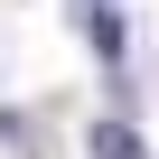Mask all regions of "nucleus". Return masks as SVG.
<instances>
[{"mask_svg": "<svg viewBox=\"0 0 159 159\" xmlns=\"http://www.w3.org/2000/svg\"><path fill=\"white\" fill-rule=\"evenodd\" d=\"M84 150H94V159H150L131 122H94V131H84Z\"/></svg>", "mask_w": 159, "mask_h": 159, "instance_id": "nucleus-2", "label": "nucleus"}, {"mask_svg": "<svg viewBox=\"0 0 159 159\" xmlns=\"http://www.w3.org/2000/svg\"><path fill=\"white\" fill-rule=\"evenodd\" d=\"M0 140H10V150H38V131H28V112H0Z\"/></svg>", "mask_w": 159, "mask_h": 159, "instance_id": "nucleus-3", "label": "nucleus"}, {"mask_svg": "<svg viewBox=\"0 0 159 159\" xmlns=\"http://www.w3.org/2000/svg\"><path fill=\"white\" fill-rule=\"evenodd\" d=\"M84 38H94V56H112V66H122V47H131V38H122V10H112V0H94V10H84Z\"/></svg>", "mask_w": 159, "mask_h": 159, "instance_id": "nucleus-1", "label": "nucleus"}]
</instances>
